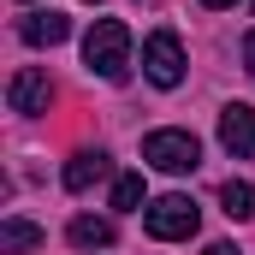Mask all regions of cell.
Returning a JSON list of instances; mask_svg holds the SVG:
<instances>
[{
  "label": "cell",
  "instance_id": "cell-1",
  "mask_svg": "<svg viewBox=\"0 0 255 255\" xmlns=\"http://www.w3.org/2000/svg\"><path fill=\"white\" fill-rule=\"evenodd\" d=\"M83 65H89L95 77H107V83H125V71H130V30L119 18H101V24L83 36Z\"/></svg>",
  "mask_w": 255,
  "mask_h": 255
},
{
  "label": "cell",
  "instance_id": "cell-2",
  "mask_svg": "<svg viewBox=\"0 0 255 255\" xmlns=\"http://www.w3.org/2000/svg\"><path fill=\"white\" fill-rule=\"evenodd\" d=\"M142 226H148V238H160V244H178V238H196V226H202V208H196L190 196H154L148 208H142Z\"/></svg>",
  "mask_w": 255,
  "mask_h": 255
},
{
  "label": "cell",
  "instance_id": "cell-3",
  "mask_svg": "<svg viewBox=\"0 0 255 255\" xmlns=\"http://www.w3.org/2000/svg\"><path fill=\"white\" fill-rule=\"evenodd\" d=\"M142 160L160 172H196L202 166V142L190 130H148L142 136Z\"/></svg>",
  "mask_w": 255,
  "mask_h": 255
},
{
  "label": "cell",
  "instance_id": "cell-4",
  "mask_svg": "<svg viewBox=\"0 0 255 255\" xmlns=\"http://www.w3.org/2000/svg\"><path fill=\"white\" fill-rule=\"evenodd\" d=\"M142 71H148V83L178 89V83H184V42H178L172 30H154V36L142 42Z\"/></svg>",
  "mask_w": 255,
  "mask_h": 255
},
{
  "label": "cell",
  "instance_id": "cell-5",
  "mask_svg": "<svg viewBox=\"0 0 255 255\" xmlns=\"http://www.w3.org/2000/svg\"><path fill=\"white\" fill-rule=\"evenodd\" d=\"M6 101H12V113H48V101H54V83H48V71H36V65H24V71L12 77V89H6Z\"/></svg>",
  "mask_w": 255,
  "mask_h": 255
},
{
  "label": "cell",
  "instance_id": "cell-6",
  "mask_svg": "<svg viewBox=\"0 0 255 255\" xmlns=\"http://www.w3.org/2000/svg\"><path fill=\"white\" fill-rule=\"evenodd\" d=\"M220 142H226V154L250 160V154H255V107H244V101H232V107L220 113Z\"/></svg>",
  "mask_w": 255,
  "mask_h": 255
},
{
  "label": "cell",
  "instance_id": "cell-7",
  "mask_svg": "<svg viewBox=\"0 0 255 255\" xmlns=\"http://www.w3.org/2000/svg\"><path fill=\"white\" fill-rule=\"evenodd\" d=\"M18 36H24L30 48H54V42H65V36H71V18H65V12H54V6H42V12H30V18L18 24Z\"/></svg>",
  "mask_w": 255,
  "mask_h": 255
},
{
  "label": "cell",
  "instance_id": "cell-8",
  "mask_svg": "<svg viewBox=\"0 0 255 255\" xmlns=\"http://www.w3.org/2000/svg\"><path fill=\"white\" fill-rule=\"evenodd\" d=\"M65 238H71L77 250H107V244H113V220H95V214H77V220L65 226Z\"/></svg>",
  "mask_w": 255,
  "mask_h": 255
},
{
  "label": "cell",
  "instance_id": "cell-9",
  "mask_svg": "<svg viewBox=\"0 0 255 255\" xmlns=\"http://www.w3.org/2000/svg\"><path fill=\"white\" fill-rule=\"evenodd\" d=\"M220 208H226L232 220H255V184H244V178H226V184H220Z\"/></svg>",
  "mask_w": 255,
  "mask_h": 255
},
{
  "label": "cell",
  "instance_id": "cell-10",
  "mask_svg": "<svg viewBox=\"0 0 255 255\" xmlns=\"http://www.w3.org/2000/svg\"><path fill=\"white\" fill-rule=\"evenodd\" d=\"M95 178H107V154H77L65 166V190H89Z\"/></svg>",
  "mask_w": 255,
  "mask_h": 255
},
{
  "label": "cell",
  "instance_id": "cell-11",
  "mask_svg": "<svg viewBox=\"0 0 255 255\" xmlns=\"http://www.w3.org/2000/svg\"><path fill=\"white\" fill-rule=\"evenodd\" d=\"M42 244V226H30V220H6L0 226V250L6 255H24V250H36Z\"/></svg>",
  "mask_w": 255,
  "mask_h": 255
},
{
  "label": "cell",
  "instance_id": "cell-12",
  "mask_svg": "<svg viewBox=\"0 0 255 255\" xmlns=\"http://www.w3.org/2000/svg\"><path fill=\"white\" fill-rule=\"evenodd\" d=\"M136 202H142V172H125V178L113 184V208H119V214H130Z\"/></svg>",
  "mask_w": 255,
  "mask_h": 255
},
{
  "label": "cell",
  "instance_id": "cell-13",
  "mask_svg": "<svg viewBox=\"0 0 255 255\" xmlns=\"http://www.w3.org/2000/svg\"><path fill=\"white\" fill-rule=\"evenodd\" d=\"M244 65H250V71H255V30H250V36H244Z\"/></svg>",
  "mask_w": 255,
  "mask_h": 255
},
{
  "label": "cell",
  "instance_id": "cell-14",
  "mask_svg": "<svg viewBox=\"0 0 255 255\" xmlns=\"http://www.w3.org/2000/svg\"><path fill=\"white\" fill-rule=\"evenodd\" d=\"M208 255H238V250H232V244H208Z\"/></svg>",
  "mask_w": 255,
  "mask_h": 255
},
{
  "label": "cell",
  "instance_id": "cell-15",
  "mask_svg": "<svg viewBox=\"0 0 255 255\" xmlns=\"http://www.w3.org/2000/svg\"><path fill=\"white\" fill-rule=\"evenodd\" d=\"M202 6H214V12H220V6H232V0H202Z\"/></svg>",
  "mask_w": 255,
  "mask_h": 255
}]
</instances>
